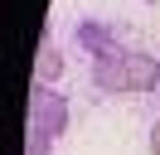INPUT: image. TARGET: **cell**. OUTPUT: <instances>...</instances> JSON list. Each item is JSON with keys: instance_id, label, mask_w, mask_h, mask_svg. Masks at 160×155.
I'll return each mask as SVG.
<instances>
[{"instance_id": "cell-7", "label": "cell", "mask_w": 160, "mask_h": 155, "mask_svg": "<svg viewBox=\"0 0 160 155\" xmlns=\"http://www.w3.org/2000/svg\"><path fill=\"white\" fill-rule=\"evenodd\" d=\"M150 155H160V121L150 126Z\"/></svg>"}, {"instance_id": "cell-2", "label": "cell", "mask_w": 160, "mask_h": 155, "mask_svg": "<svg viewBox=\"0 0 160 155\" xmlns=\"http://www.w3.org/2000/svg\"><path fill=\"white\" fill-rule=\"evenodd\" d=\"M73 44H78V48H82L88 58L126 53V44H117V34H112V24H102V19H78V24H73Z\"/></svg>"}, {"instance_id": "cell-4", "label": "cell", "mask_w": 160, "mask_h": 155, "mask_svg": "<svg viewBox=\"0 0 160 155\" xmlns=\"http://www.w3.org/2000/svg\"><path fill=\"white\" fill-rule=\"evenodd\" d=\"M63 68H68V63H63L58 44L49 39V29H44V34H39V48H34V87H53L63 78Z\"/></svg>"}, {"instance_id": "cell-6", "label": "cell", "mask_w": 160, "mask_h": 155, "mask_svg": "<svg viewBox=\"0 0 160 155\" xmlns=\"http://www.w3.org/2000/svg\"><path fill=\"white\" fill-rule=\"evenodd\" d=\"M53 145L58 141H49L44 131H29V126H24V155H53Z\"/></svg>"}, {"instance_id": "cell-5", "label": "cell", "mask_w": 160, "mask_h": 155, "mask_svg": "<svg viewBox=\"0 0 160 155\" xmlns=\"http://www.w3.org/2000/svg\"><path fill=\"white\" fill-rule=\"evenodd\" d=\"M126 78H131V92H155L160 87V58L141 53V48H126Z\"/></svg>"}, {"instance_id": "cell-1", "label": "cell", "mask_w": 160, "mask_h": 155, "mask_svg": "<svg viewBox=\"0 0 160 155\" xmlns=\"http://www.w3.org/2000/svg\"><path fill=\"white\" fill-rule=\"evenodd\" d=\"M29 131H44L49 141H63V131H68V97L58 87H29Z\"/></svg>"}, {"instance_id": "cell-3", "label": "cell", "mask_w": 160, "mask_h": 155, "mask_svg": "<svg viewBox=\"0 0 160 155\" xmlns=\"http://www.w3.org/2000/svg\"><path fill=\"white\" fill-rule=\"evenodd\" d=\"M92 87L107 97L131 92V78H126V53H107V58H92Z\"/></svg>"}]
</instances>
